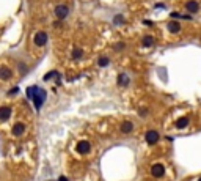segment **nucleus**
<instances>
[{
  "instance_id": "14",
  "label": "nucleus",
  "mask_w": 201,
  "mask_h": 181,
  "mask_svg": "<svg viewBox=\"0 0 201 181\" xmlns=\"http://www.w3.org/2000/svg\"><path fill=\"white\" fill-rule=\"evenodd\" d=\"M142 46H143V47H151V46H154V38H152L151 35H146V36L142 40Z\"/></svg>"
},
{
  "instance_id": "20",
  "label": "nucleus",
  "mask_w": 201,
  "mask_h": 181,
  "mask_svg": "<svg viewBox=\"0 0 201 181\" xmlns=\"http://www.w3.org/2000/svg\"><path fill=\"white\" fill-rule=\"evenodd\" d=\"M123 22H124V21H123L121 16H116V18H115V24H116V25H118V24H123Z\"/></svg>"
},
{
  "instance_id": "13",
  "label": "nucleus",
  "mask_w": 201,
  "mask_h": 181,
  "mask_svg": "<svg viewBox=\"0 0 201 181\" xmlns=\"http://www.w3.org/2000/svg\"><path fill=\"white\" fill-rule=\"evenodd\" d=\"M134 131V123L132 121H124L123 125H121V132L123 134H129V132H132Z\"/></svg>"
},
{
  "instance_id": "2",
  "label": "nucleus",
  "mask_w": 201,
  "mask_h": 181,
  "mask_svg": "<svg viewBox=\"0 0 201 181\" xmlns=\"http://www.w3.org/2000/svg\"><path fill=\"white\" fill-rule=\"evenodd\" d=\"M33 43H35V46H38V47H41V46H44L46 43H47V33L46 32H38L36 35H35V38H33Z\"/></svg>"
},
{
  "instance_id": "8",
  "label": "nucleus",
  "mask_w": 201,
  "mask_h": 181,
  "mask_svg": "<svg viewBox=\"0 0 201 181\" xmlns=\"http://www.w3.org/2000/svg\"><path fill=\"white\" fill-rule=\"evenodd\" d=\"M185 10L188 13H198L199 11V3L195 2V0H188V2H185Z\"/></svg>"
},
{
  "instance_id": "1",
  "label": "nucleus",
  "mask_w": 201,
  "mask_h": 181,
  "mask_svg": "<svg viewBox=\"0 0 201 181\" xmlns=\"http://www.w3.org/2000/svg\"><path fill=\"white\" fill-rule=\"evenodd\" d=\"M27 96H28V99L33 101L36 110H39L43 103L46 101V92L43 88H39V87H28L27 88Z\"/></svg>"
},
{
  "instance_id": "11",
  "label": "nucleus",
  "mask_w": 201,
  "mask_h": 181,
  "mask_svg": "<svg viewBox=\"0 0 201 181\" xmlns=\"http://www.w3.org/2000/svg\"><path fill=\"white\" fill-rule=\"evenodd\" d=\"M168 32L170 33H179L181 32V24L178 21H170L168 22Z\"/></svg>"
},
{
  "instance_id": "23",
  "label": "nucleus",
  "mask_w": 201,
  "mask_h": 181,
  "mask_svg": "<svg viewBox=\"0 0 201 181\" xmlns=\"http://www.w3.org/2000/svg\"><path fill=\"white\" fill-rule=\"evenodd\" d=\"M198 181H201V178H199V179H198Z\"/></svg>"
},
{
  "instance_id": "5",
  "label": "nucleus",
  "mask_w": 201,
  "mask_h": 181,
  "mask_svg": "<svg viewBox=\"0 0 201 181\" xmlns=\"http://www.w3.org/2000/svg\"><path fill=\"white\" fill-rule=\"evenodd\" d=\"M68 13H69V8L66 5H57L55 7V16L58 19H64L68 16Z\"/></svg>"
},
{
  "instance_id": "7",
  "label": "nucleus",
  "mask_w": 201,
  "mask_h": 181,
  "mask_svg": "<svg viewBox=\"0 0 201 181\" xmlns=\"http://www.w3.org/2000/svg\"><path fill=\"white\" fill-rule=\"evenodd\" d=\"M11 77H13L11 68H8V66H2V68H0V79H2V80H10Z\"/></svg>"
},
{
  "instance_id": "22",
  "label": "nucleus",
  "mask_w": 201,
  "mask_h": 181,
  "mask_svg": "<svg viewBox=\"0 0 201 181\" xmlns=\"http://www.w3.org/2000/svg\"><path fill=\"white\" fill-rule=\"evenodd\" d=\"M58 181H68V178H66V176H60Z\"/></svg>"
},
{
  "instance_id": "12",
  "label": "nucleus",
  "mask_w": 201,
  "mask_h": 181,
  "mask_svg": "<svg viewBox=\"0 0 201 181\" xmlns=\"http://www.w3.org/2000/svg\"><path fill=\"white\" fill-rule=\"evenodd\" d=\"M24 131H25V125H24V123H16V125L13 126V136H16V137L22 136Z\"/></svg>"
},
{
  "instance_id": "10",
  "label": "nucleus",
  "mask_w": 201,
  "mask_h": 181,
  "mask_svg": "<svg viewBox=\"0 0 201 181\" xmlns=\"http://www.w3.org/2000/svg\"><path fill=\"white\" fill-rule=\"evenodd\" d=\"M116 82H118V85H120V87H127V85L131 83V79H129V76H127L126 72H121V74L118 76Z\"/></svg>"
},
{
  "instance_id": "16",
  "label": "nucleus",
  "mask_w": 201,
  "mask_h": 181,
  "mask_svg": "<svg viewBox=\"0 0 201 181\" xmlns=\"http://www.w3.org/2000/svg\"><path fill=\"white\" fill-rule=\"evenodd\" d=\"M82 57H83V51L80 47H74L72 49V58L74 60H80Z\"/></svg>"
},
{
  "instance_id": "15",
  "label": "nucleus",
  "mask_w": 201,
  "mask_h": 181,
  "mask_svg": "<svg viewBox=\"0 0 201 181\" xmlns=\"http://www.w3.org/2000/svg\"><path fill=\"white\" fill-rule=\"evenodd\" d=\"M188 126V118L187 117H182V118H179L178 121H176V128L178 129H184V128H187Z\"/></svg>"
},
{
  "instance_id": "9",
  "label": "nucleus",
  "mask_w": 201,
  "mask_h": 181,
  "mask_svg": "<svg viewBox=\"0 0 201 181\" xmlns=\"http://www.w3.org/2000/svg\"><path fill=\"white\" fill-rule=\"evenodd\" d=\"M11 115V107L10 106H3L0 107V121H7Z\"/></svg>"
},
{
  "instance_id": "3",
  "label": "nucleus",
  "mask_w": 201,
  "mask_h": 181,
  "mask_svg": "<svg viewBox=\"0 0 201 181\" xmlns=\"http://www.w3.org/2000/svg\"><path fill=\"white\" fill-rule=\"evenodd\" d=\"M77 153H80V154H88L90 151H91V143L88 142V140H82V142H79L77 143Z\"/></svg>"
},
{
  "instance_id": "17",
  "label": "nucleus",
  "mask_w": 201,
  "mask_h": 181,
  "mask_svg": "<svg viewBox=\"0 0 201 181\" xmlns=\"http://www.w3.org/2000/svg\"><path fill=\"white\" fill-rule=\"evenodd\" d=\"M109 63H110V58H109V57H106V55L99 57V60H97V65H99L100 68H106Z\"/></svg>"
},
{
  "instance_id": "6",
  "label": "nucleus",
  "mask_w": 201,
  "mask_h": 181,
  "mask_svg": "<svg viewBox=\"0 0 201 181\" xmlns=\"http://www.w3.org/2000/svg\"><path fill=\"white\" fill-rule=\"evenodd\" d=\"M163 173H165V167H163L162 164H154V165L151 167V175H152V176L160 178V176H163Z\"/></svg>"
},
{
  "instance_id": "21",
  "label": "nucleus",
  "mask_w": 201,
  "mask_h": 181,
  "mask_svg": "<svg viewBox=\"0 0 201 181\" xmlns=\"http://www.w3.org/2000/svg\"><path fill=\"white\" fill-rule=\"evenodd\" d=\"M146 114H148V110H146V109H145V110H140V115H142V117H143V115H146Z\"/></svg>"
},
{
  "instance_id": "4",
  "label": "nucleus",
  "mask_w": 201,
  "mask_h": 181,
  "mask_svg": "<svg viewBox=\"0 0 201 181\" xmlns=\"http://www.w3.org/2000/svg\"><path fill=\"white\" fill-rule=\"evenodd\" d=\"M145 139H146V142H148L149 145H156V143L159 142L160 136H159L157 131H148V132L145 134Z\"/></svg>"
},
{
  "instance_id": "18",
  "label": "nucleus",
  "mask_w": 201,
  "mask_h": 181,
  "mask_svg": "<svg viewBox=\"0 0 201 181\" xmlns=\"http://www.w3.org/2000/svg\"><path fill=\"white\" fill-rule=\"evenodd\" d=\"M54 76H58V74H57V71H52V72H49L47 76H44V80H49V79H52Z\"/></svg>"
},
{
  "instance_id": "19",
  "label": "nucleus",
  "mask_w": 201,
  "mask_h": 181,
  "mask_svg": "<svg viewBox=\"0 0 201 181\" xmlns=\"http://www.w3.org/2000/svg\"><path fill=\"white\" fill-rule=\"evenodd\" d=\"M124 46H126L124 43H118V44H115V49H116V51H123Z\"/></svg>"
}]
</instances>
